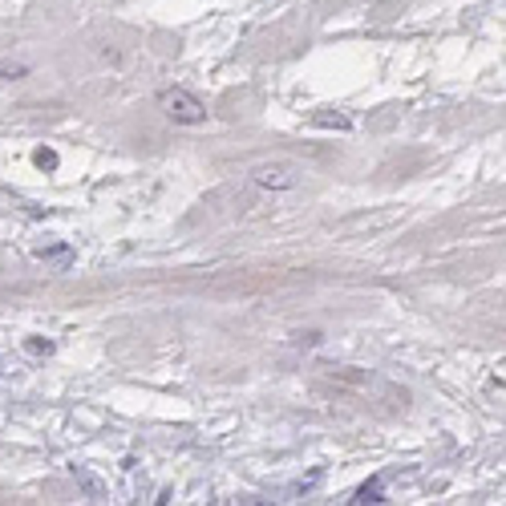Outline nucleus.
<instances>
[{"label": "nucleus", "mask_w": 506, "mask_h": 506, "mask_svg": "<svg viewBox=\"0 0 506 506\" xmlns=\"http://www.w3.org/2000/svg\"><path fill=\"white\" fill-rule=\"evenodd\" d=\"M162 110H167V118L178 122V126H199V122H207V106H202L191 90H167L162 93Z\"/></svg>", "instance_id": "obj_1"}, {"label": "nucleus", "mask_w": 506, "mask_h": 506, "mask_svg": "<svg viewBox=\"0 0 506 506\" xmlns=\"http://www.w3.org/2000/svg\"><path fill=\"white\" fill-rule=\"evenodd\" d=\"M255 186H268V191H287V186L296 183V167H287V162H263V167L252 170Z\"/></svg>", "instance_id": "obj_2"}, {"label": "nucleus", "mask_w": 506, "mask_h": 506, "mask_svg": "<svg viewBox=\"0 0 506 506\" xmlns=\"http://www.w3.org/2000/svg\"><path fill=\"white\" fill-rule=\"evenodd\" d=\"M313 126H329V130H353V122L340 118V114H316Z\"/></svg>", "instance_id": "obj_3"}, {"label": "nucleus", "mask_w": 506, "mask_h": 506, "mask_svg": "<svg viewBox=\"0 0 506 506\" xmlns=\"http://www.w3.org/2000/svg\"><path fill=\"white\" fill-rule=\"evenodd\" d=\"M356 502H385V498H381V478L364 482V486L356 490Z\"/></svg>", "instance_id": "obj_4"}, {"label": "nucleus", "mask_w": 506, "mask_h": 506, "mask_svg": "<svg viewBox=\"0 0 506 506\" xmlns=\"http://www.w3.org/2000/svg\"><path fill=\"white\" fill-rule=\"evenodd\" d=\"M33 159H37V167H45V170H53V167H57V154H53V150H37Z\"/></svg>", "instance_id": "obj_5"}]
</instances>
